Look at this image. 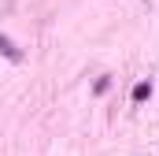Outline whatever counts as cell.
Listing matches in <instances>:
<instances>
[{"instance_id": "6da1fadb", "label": "cell", "mask_w": 159, "mask_h": 156, "mask_svg": "<svg viewBox=\"0 0 159 156\" xmlns=\"http://www.w3.org/2000/svg\"><path fill=\"white\" fill-rule=\"evenodd\" d=\"M0 56H7L11 63H19V60H22V48H19L11 37H4V34H0Z\"/></svg>"}, {"instance_id": "7a4b0ae2", "label": "cell", "mask_w": 159, "mask_h": 156, "mask_svg": "<svg viewBox=\"0 0 159 156\" xmlns=\"http://www.w3.org/2000/svg\"><path fill=\"white\" fill-rule=\"evenodd\" d=\"M148 97H152V82H137V85H133V100L141 104V100H148Z\"/></svg>"}]
</instances>
